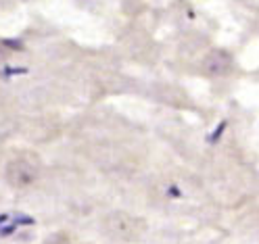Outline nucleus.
I'll list each match as a JSON object with an SVG mask.
<instances>
[{
	"label": "nucleus",
	"instance_id": "nucleus-1",
	"mask_svg": "<svg viewBox=\"0 0 259 244\" xmlns=\"http://www.w3.org/2000/svg\"><path fill=\"white\" fill-rule=\"evenodd\" d=\"M40 173H42V165L38 157L29 153H21L7 163L5 180L13 188H29L38 182Z\"/></svg>",
	"mask_w": 259,
	"mask_h": 244
},
{
	"label": "nucleus",
	"instance_id": "nucleus-3",
	"mask_svg": "<svg viewBox=\"0 0 259 244\" xmlns=\"http://www.w3.org/2000/svg\"><path fill=\"white\" fill-rule=\"evenodd\" d=\"M105 230L111 236H125L132 238L136 234V219L125 213H111L105 219Z\"/></svg>",
	"mask_w": 259,
	"mask_h": 244
},
{
	"label": "nucleus",
	"instance_id": "nucleus-2",
	"mask_svg": "<svg viewBox=\"0 0 259 244\" xmlns=\"http://www.w3.org/2000/svg\"><path fill=\"white\" fill-rule=\"evenodd\" d=\"M232 57L230 53H226V51H211L205 61H203V69L207 75H211V77H224V75H228L232 71Z\"/></svg>",
	"mask_w": 259,
	"mask_h": 244
}]
</instances>
